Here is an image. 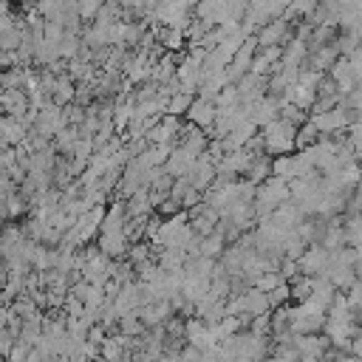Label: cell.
<instances>
[{
  "label": "cell",
  "mask_w": 362,
  "mask_h": 362,
  "mask_svg": "<svg viewBox=\"0 0 362 362\" xmlns=\"http://www.w3.org/2000/svg\"><path fill=\"white\" fill-rule=\"evenodd\" d=\"M328 260H331V255L325 249H308V255L303 257V269L305 272H325Z\"/></svg>",
  "instance_id": "obj_1"
},
{
  "label": "cell",
  "mask_w": 362,
  "mask_h": 362,
  "mask_svg": "<svg viewBox=\"0 0 362 362\" xmlns=\"http://www.w3.org/2000/svg\"><path fill=\"white\" fill-rule=\"evenodd\" d=\"M345 238L354 243V246H362V215H354L345 226Z\"/></svg>",
  "instance_id": "obj_2"
},
{
  "label": "cell",
  "mask_w": 362,
  "mask_h": 362,
  "mask_svg": "<svg viewBox=\"0 0 362 362\" xmlns=\"http://www.w3.org/2000/svg\"><path fill=\"white\" fill-rule=\"evenodd\" d=\"M300 348H303L308 356H320V354L325 351V339H317V337H305Z\"/></svg>",
  "instance_id": "obj_3"
}]
</instances>
